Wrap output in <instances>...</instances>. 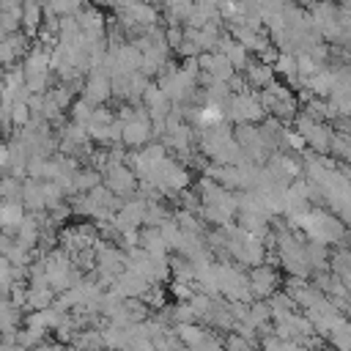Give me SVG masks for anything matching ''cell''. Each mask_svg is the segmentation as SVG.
Returning a JSON list of instances; mask_svg holds the SVG:
<instances>
[{
    "instance_id": "6da1fadb",
    "label": "cell",
    "mask_w": 351,
    "mask_h": 351,
    "mask_svg": "<svg viewBox=\"0 0 351 351\" xmlns=\"http://www.w3.org/2000/svg\"><path fill=\"white\" fill-rule=\"evenodd\" d=\"M25 222V214H22V206L14 203V200H5L0 203V228H19Z\"/></svg>"
},
{
    "instance_id": "7a4b0ae2",
    "label": "cell",
    "mask_w": 351,
    "mask_h": 351,
    "mask_svg": "<svg viewBox=\"0 0 351 351\" xmlns=\"http://www.w3.org/2000/svg\"><path fill=\"white\" fill-rule=\"evenodd\" d=\"M38 22H44V8H41L36 0L22 3V27H25L27 33H36Z\"/></svg>"
},
{
    "instance_id": "3957f363",
    "label": "cell",
    "mask_w": 351,
    "mask_h": 351,
    "mask_svg": "<svg viewBox=\"0 0 351 351\" xmlns=\"http://www.w3.org/2000/svg\"><path fill=\"white\" fill-rule=\"evenodd\" d=\"M11 118H14V123H25L27 121V104L25 101H16L11 107Z\"/></svg>"
}]
</instances>
